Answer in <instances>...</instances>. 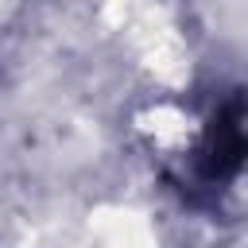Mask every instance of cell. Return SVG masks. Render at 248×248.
<instances>
[{"label": "cell", "instance_id": "cell-1", "mask_svg": "<svg viewBox=\"0 0 248 248\" xmlns=\"http://www.w3.org/2000/svg\"><path fill=\"white\" fill-rule=\"evenodd\" d=\"M163 159L167 174L194 202L225 198L248 178V97L225 93L213 101L186 132V147Z\"/></svg>", "mask_w": 248, "mask_h": 248}]
</instances>
